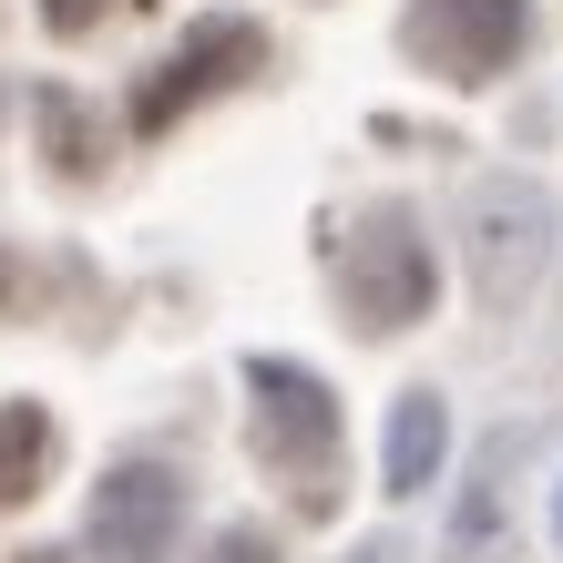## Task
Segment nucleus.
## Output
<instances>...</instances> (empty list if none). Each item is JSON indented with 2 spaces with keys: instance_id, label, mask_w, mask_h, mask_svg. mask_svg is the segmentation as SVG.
Returning a JSON list of instances; mask_svg holds the SVG:
<instances>
[{
  "instance_id": "1",
  "label": "nucleus",
  "mask_w": 563,
  "mask_h": 563,
  "mask_svg": "<svg viewBox=\"0 0 563 563\" xmlns=\"http://www.w3.org/2000/svg\"><path fill=\"white\" fill-rule=\"evenodd\" d=\"M256 461L297 492L308 482V522L339 512V400H328L318 369H287V358H256Z\"/></svg>"
},
{
  "instance_id": "2",
  "label": "nucleus",
  "mask_w": 563,
  "mask_h": 563,
  "mask_svg": "<svg viewBox=\"0 0 563 563\" xmlns=\"http://www.w3.org/2000/svg\"><path fill=\"white\" fill-rule=\"evenodd\" d=\"M430 297H441V267H430V246H420V225L389 206L358 225V246L339 256V308L349 328H369V339H400V328L430 318Z\"/></svg>"
},
{
  "instance_id": "3",
  "label": "nucleus",
  "mask_w": 563,
  "mask_h": 563,
  "mask_svg": "<svg viewBox=\"0 0 563 563\" xmlns=\"http://www.w3.org/2000/svg\"><path fill=\"white\" fill-rule=\"evenodd\" d=\"M522 42H533V11L522 0H410V21H400V52L420 73H441V82L512 73Z\"/></svg>"
},
{
  "instance_id": "4",
  "label": "nucleus",
  "mask_w": 563,
  "mask_h": 563,
  "mask_svg": "<svg viewBox=\"0 0 563 563\" xmlns=\"http://www.w3.org/2000/svg\"><path fill=\"white\" fill-rule=\"evenodd\" d=\"M92 553L103 563H175V533H185V482L164 461H113L103 492H92Z\"/></svg>"
},
{
  "instance_id": "5",
  "label": "nucleus",
  "mask_w": 563,
  "mask_h": 563,
  "mask_svg": "<svg viewBox=\"0 0 563 563\" xmlns=\"http://www.w3.org/2000/svg\"><path fill=\"white\" fill-rule=\"evenodd\" d=\"M256 62H267V31H256L246 11L206 21V31H195V42H185L175 62H164V82L134 103V134H164V123H175V113L195 103V92H225V82H246Z\"/></svg>"
},
{
  "instance_id": "6",
  "label": "nucleus",
  "mask_w": 563,
  "mask_h": 563,
  "mask_svg": "<svg viewBox=\"0 0 563 563\" xmlns=\"http://www.w3.org/2000/svg\"><path fill=\"white\" fill-rule=\"evenodd\" d=\"M543 236H553V206H543L533 185H482V206H472V267H482V297H522Z\"/></svg>"
},
{
  "instance_id": "7",
  "label": "nucleus",
  "mask_w": 563,
  "mask_h": 563,
  "mask_svg": "<svg viewBox=\"0 0 563 563\" xmlns=\"http://www.w3.org/2000/svg\"><path fill=\"white\" fill-rule=\"evenodd\" d=\"M52 451H62V430H52L42 400H11V410H0V512L31 503V492L52 482Z\"/></svg>"
},
{
  "instance_id": "8",
  "label": "nucleus",
  "mask_w": 563,
  "mask_h": 563,
  "mask_svg": "<svg viewBox=\"0 0 563 563\" xmlns=\"http://www.w3.org/2000/svg\"><path fill=\"white\" fill-rule=\"evenodd\" d=\"M42 164L62 185H92L103 175V123H92L73 92H42Z\"/></svg>"
},
{
  "instance_id": "9",
  "label": "nucleus",
  "mask_w": 563,
  "mask_h": 563,
  "mask_svg": "<svg viewBox=\"0 0 563 563\" xmlns=\"http://www.w3.org/2000/svg\"><path fill=\"white\" fill-rule=\"evenodd\" d=\"M430 472H441V400L410 389L400 420H389V492H420Z\"/></svg>"
},
{
  "instance_id": "10",
  "label": "nucleus",
  "mask_w": 563,
  "mask_h": 563,
  "mask_svg": "<svg viewBox=\"0 0 563 563\" xmlns=\"http://www.w3.org/2000/svg\"><path fill=\"white\" fill-rule=\"evenodd\" d=\"M103 11H113V0H42V31H52V42H82Z\"/></svg>"
},
{
  "instance_id": "11",
  "label": "nucleus",
  "mask_w": 563,
  "mask_h": 563,
  "mask_svg": "<svg viewBox=\"0 0 563 563\" xmlns=\"http://www.w3.org/2000/svg\"><path fill=\"white\" fill-rule=\"evenodd\" d=\"M0 318H31V267L0 246Z\"/></svg>"
},
{
  "instance_id": "12",
  "label": "nucleus",
  "mask_w": 563,
  "mask_h": 563,
  "mask_svg": "<svg viewBox=\"0 0 563 563\" xmlns=\"http://www.w3.org/2000/svg\"><path fill=\"white\" fill-rule=\"evenodd\" d=\"M206 563H277V543H267V533H216Z\"/></svg>"
},
{
  "instance_id": "13",
  "label": "nucleus",
  "mask_w": 563,
  "mask_h": 563,
  "mask_svg": "<svg viewBox=\"0 0 563 563\" xmlns=\"http://www.w3.org/2000/svg\"><path fill=\"white\" fill-rule=\"evenodd\" d=\"M21 563H62V553H21Z\"/></svg>"
},
{
  "instance_id": "14",
  "label": "nucleus",
  "mask_w": 563,
  "mask_h": 563,
  "mask_svg": "<svg viewBox=\"0 0 563 563\" xmlns=\"http://www.w3.org/2000/svg\"><path fill=\"white\" fill-rule=\"evenodd\" d=\"M553 522H563V503H553Z\"/></svg>"
}]
</instances>
